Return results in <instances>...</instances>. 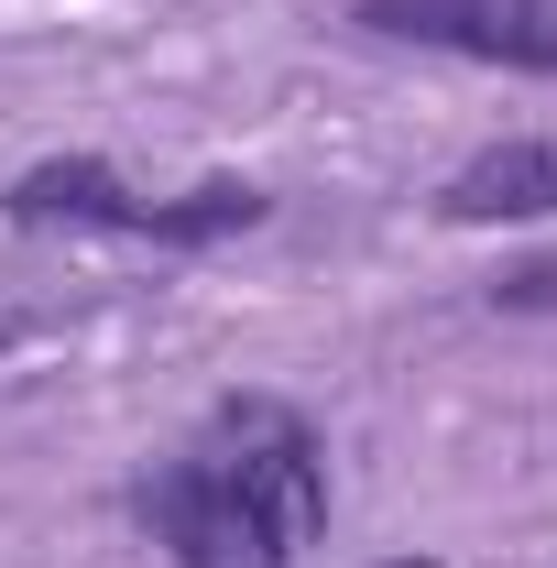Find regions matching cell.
<instances>
[{"label": "cell", "instance_id": "obj_6", "mask_svg": "<svg viewBox=\"0 0 557 568\" xmlns=\"http://www.w3.org/2000/svg\"><path fill=\"white\" fill-rule=\"evenodd\" d=\"M547 209H557V175H547Z\"/></svg>", "mask_w": 557, "mask_h": 568}, {"label": "cell", "instance_id": "obj_7", "mask_svg": "<svg viewBox=\"0 0 557 568\" xmlns=\"http://www.w3.org/2000/svg\"><path fill=\"white\" fill-rule=\"evenodd\" d=\"M0 351H11V328H0Z\"/></svg>", "mask_w": 557, "mask_h": 568}, {"label": "cell", "instance_id": "obj_1", "mask_svg": "<svg viewBox=\"0 0 557 568\" xmlns=\"http://www.w3.org/2000/svg\"><path fill=\"white\" fill-rule=\"evenodd\" d=\"M153 536L175 568H295V547L328 525V448L274 394H230L186 459L142 481Z\"/></svg>", "mask_w": 557, "mask_h": 568}, {"label": "cell", "instance_id": "obj_4", "mask_svg": "<svg viewBox=\"0 0 557 568\" xmlns=\"http://www.w3.org/2000/svg\"><path fill=\"white\" fill-rule=\"evenodd\" d=\"M492 306H514V317H547V306H557V252H547V263H514V274L492 284Z\"/></svg>", "mask_w": 557, "mask_h": 568}, {"label": "cell", "instance_id": "obj_3", "mask_svg": "<svg viewBox=\"0 0 557 568\" xmlns=\"http://www.w3.org/2000/svg\"><path fill=\"white\" fill-rule=\"evenodd\" d=\"M350 22L383 44H437V55L557 77V0H350Z\"/></svg>", "mask_w": 557, "mask_h": 568}, {"label": "cell", "instance_id": "obj_2", "mask_svg": "<svg viewBox=\"0 0 557 568\" xmlns=\"http://www.w3.org/2000/svg\"><path fill=\"white\" fill-rule=\"evenodd\" d=\"M0 209L22 219V230H132V241H175V252H198V241H230V230H263L274 197L241 186V175H209V186H186V197H142L121 164H99V153H55V164H22Z\"/></svg>", "mask_w": 557, "mask_h": 568}, {"label": "cell", "instance_id": "obj_5", "mask_svg": "<svg viewBox=\"0 0 557 568\" xmlns=\"http://www.w3.org/2000/svg\"><path fill=\"white\" fill-rule=\"evenodd\" d=\"M383 568H437V558H383Z\"/></svg>", "mask_w": 557, "mask_h": 568}]
</instances>
